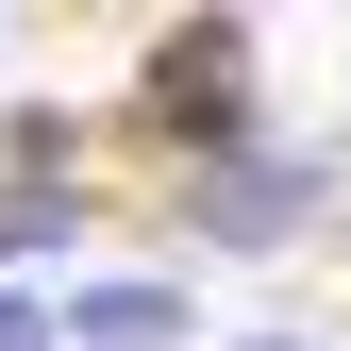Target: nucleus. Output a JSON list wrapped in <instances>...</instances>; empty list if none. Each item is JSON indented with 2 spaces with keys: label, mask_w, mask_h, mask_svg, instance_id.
<instances>
[{
  "label": "nucleus",
  "mask_w": 351,
  "mask_h": 351,
  "mask_svg": "<svg viewBox=\"0 0 351 351\" xmlns=\"http://www.w3.org/2000/svg\"><path fill=\"white\" fill-rule=\"evenodd\" d=\"M67 351H184V285H167V268L67 285Z\"/></svg>",
  "instance_id": "3"
},
{
  "label": "nucleus",
  "mask_w": 351,
  "mask_h": 351,
  "mask_svg": "<svg viewBox=\"0 0 351 351\" xmlns=\"http://www.w3.org/2000/svg\"><path fill=\"white\" fill-rule=\"evenodd\" d=\"M67 234H84V201H67V184H17V201H0V285H34Z\"/></svg>",
  "instance_id": "4"
},
{
  "label": "nucleus",
  "mask_w": 351,
  "mask_h": 351,
  "mask_svg": "<svg viewBox=\"0 0 351 351\" xmlns=\"http://www.w3.org/2000/svg\"><path fill=\"white\" fill-rule=\"evenodd\" d=\"M251 351H335V335H251Z\"/></svg>",
  "instance_id": "6"
},
{
  "label": "nucleus",
  "mask_w": 351,
  "mask_h": 351,
  "mask_svg": "<svg viewBox=\"0 0 351 351\" xmlns=\"http://www.w3.org/2000/svg\"><path fill=\"white\" fill-rule=\"evenodd\" d=\"M0 351H67V301H34V285H0Z\"/></svg>",
  "instance_id": "5"
},
{
  "label": "nucleus",
  "mask_w": 351,
  "mask_h": 351,
  "mask_svg": "<svg viewBox=\"0 0 351 351\" xmlns=\"http://www.w3.org/2000/svg\"><path fill=\"white\" fill-rule=\"evenodd\" d=\"M318 217H335V151H301V134L234 151V167H184V234L201 251H301Z\"/></svg>",
  "instance_id": "2"
},
{
  "label": "nucleus",
  "mask_w": 351,
  "mask_h": 351,
  "mask_svg": "<svg viewBox=\"0 0 351 351\" xmlns=\"http://www.w3.org/2000/svg\"><path fill=\"white\" fill-rule=\"evenodd\" d=\"M134 134L184 151V167L268 151V101H251V17H167V34H151V67H134Z\"/></svg>",
  "instance_id": "1"
}]
</instances>
